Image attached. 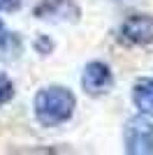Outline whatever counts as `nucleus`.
I'll return each instance as SVG.
<instances>
[{
    "instance_id": "nucleus-1",
    "label": "nucleus",
    "mask_w": 153,
    "mask_h": 155,
    "mask_svg": "<svg viewBox=\"0 0 153 155\" xmlns=\"http://www.w3.org/2000/svg\"><path fill=\"white\" fill-rule=\"evenodd\" d=\"M74 104V95L65 86H46L35 95V116L44 127H56L72 118Z\"/></svg>"
},
{
    "instance_id": "nucleus-2",
    "label": "nucleus",
    "mask_w": 153,
    "mask_h": 155,
    "mask_svg": "<svg viewBox=\"0 0 153 155\" xmlns=\"http://www.w3.org/2000/svg\"><path fill=\"white\" fill-rule=\"evenodd\" d=\"M123 143L130 155H153V123L148 116H132L123 130Z\"/></svg>"
},
{
    "instance_id": "nucleus-3",
    "label": "nucleus",
    "mask_w": 153,
    "mask_h": 155,
    "mask_svg": "<svg viewBox=\"0 0 153 155\" xmlns=\"http://www.w3.org/2000/svg\"><path fill=\"white\" fill-rule=\"evenodd\" d=\"M114 86V74L109 70V65H104L102 60H93L83 67L81 74V88L86 91V95L100 97L104 93H109V88Z\"/></svg>"
},
{
    "instance_id": "nucleus-4",
    "label": "nucleus",
    "mask_w": 153,
    "mask_h": 155,
    "mask_svg": "<svg viewBox=\"0 0 153 155\" xmlns=\"http://www.w3.org/2000/svg\"><path fill=\"white\" fill-rule=\"evenodd\" d=\"M125 44H151L153 42V16L148 14H132L121 23L118 30Z\"/></svg>"
},
{
    "instance_id": "nucleus-5",
    "label": "nucleus",
    "mask_w": 153,
    "mask_h": 155,
    "mask_svg": "<svg viewBox=\"0 0 153 155\" xmlns=\"http://www.w3.org/2000/svg\"><path fill=\"white\" fill-rule=\"evenodd\" d=\"M32 16L42 21H79L81 9L74 0H42L35 5Z\"/></svg>"
},
{
    "instance_id": "nucleus-6",
    "label": "nucleus",
    "mask_w": 153,
    "mask_h": 155,
    "mask_svg": "<svg viewBox=\"0 0 153 155\" xmlns=\"http://www.w3.org/2000/svg\"><path fill=\"white\" fill-rule=\"evenodd\" d=\"M132 102L139 109V114L153 118V79L144 77L137 79L132 86Z\"/></svg>"
},
{
    "instance_id": "nucleus-7",
    "label": "nucleus",
    "mask_w": 153,
    "mask_h": 155,
    "mask_svg": "<svg viewBox=\"0 0 153 155\" xmlns=\"http://www.w3.org/2000/svg\"><path fill=\"white\" fill-rule=\"evenodd\" d=\"M0 51H2V56L5 58H14V56H19L21 53V42L19 37H14V35H9V32H0Z\"/></svg>"
},
{
    "instance_id": "nucleus-8",
    "label": "nucleus",
    "mask_w": 153,
    "mask_h": 155,
    "mask_svg": "<svg viewBox=\"0 0 153 155\" xmlns=\"http://www.w3.org/2000/svg\"><path fill=\"white\" fill-rule=\"evenodd\" d=\"M12 95H14L12 81H9V77H7V74H2V72H0V107L9 102V100H12Z\"/></svg>"
},
{
    "instance_id": "nucleus-9",
    "label": "nucleus",
    "mask_w": 153,
    "mask_h": 155,
    "mask_svg": "<svg viewBox=\"0 0 153 155\" xmlns=\"http://www.w3.org/2000/svg\"><path fill=\"white\" fill-rule=\"evenodd\" d=\"M23 0H0V12H16Z\"/></svg>"
},
{
    "instance_id": "nucleus-10",
    "label": "nucleus",
    "mask_w": 153,
    "mask_h": 155,
    "mask_svg": "<svg viewBox=\"0 0 153 155\" xmlns=\"http://www.w3.org/2000/svg\"><path fill=\"white\" fill-rule=\"evenodd\" d=\"M37 46L42 49V53H49V49H51V44H49V39H46V37H39L37 39Z\"/></svg>"
},
{
    "instance_id": "nucleus-11",
    "label": "nucleus",
    "mask_w": 153,
    "mask_h": 155,
    "mask_svg": "<svg viewBox=\"0 0 153 155\" xmlns=\"http://www.w3.org/2000/svg\"><path fill=\"white\" fill-rule=\"evenodd\" d=\"M2 30H5V26H2V21H0V32H2Z\"/></svg>"
}]
</instances>
